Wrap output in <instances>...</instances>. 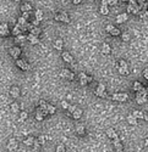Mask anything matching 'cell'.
Masks as SVG:
<instances>
[{"label":"cell","instance_id":"cell-1","mask_svg":"<svg viewBox=\"0 0 148 152\" xmlns=\"http://www.w3.org/2000/svg\"><path fill=\"white\" fill-rule=\"evenodd\" d=\"M96 95L99 97H104V99H109V95L105 93V85L104 84H98L97 90H96Z\"/></svg>","mask_w":148,"mask_h":152},{"label":"cell","instance_id":"cell-2","mask_svg":"<svg viewBox=\"0 0 148 152\" xmlns=\"http://www.w3.org/2000/svg\"><path fill=\"white\" fill-rule=\"evenodd\" d=\"M91 82H92V78H91L89 76H87V74H86V73H83V72H81V73H80V83H81L82 86L87 85V84L91 83Z\"/></svg>","mask_w":148,"mask_h":152},{"label":"cell","instance_id":"cell-3","mask_svg":"<svg viewBox=\"0 0 148 152\" xmlns=\"http://www.w3.org/2000/svg\"><path fill=\"white\" fill-rule=\"evenodd\" d=\"M111 99L114 100V101H119V102H125V101H127V99H129V95L127 94H125V93H121V94H114Z\"/></svg>","mask_w":148,"mask_h":152},{"label":"cell","instance_id":"cell-4","mask_svg":"<svg viewBox=\"0 0 148 152\" xmlns=\"http://www.w3.org/2000/svg\"><path fill=\"white\" fill-rule=\"evenodd\" d=\"M60 76H61L62 78L69 79V80H72V79L75 78V74L71 72V71H69V69H62V71L60 72Z\"/></svg>","mask_w":148,"mask_h":152},{"label":"cell","instance_id":"cell-5","mask_svg":"<svg viewBox=\"0 0 148 152\" xmlns=\"http://www.w3.org/2000/svg\"><path fill=\"white\" fill-rule=\"evenodd\" d=\"M17 146H18V144H17V140L16 139H10L9 140V142H7V150L10 152H12V151H15L16 149H17Z\"/></svg>","mask_w":148,"mask_h":152},{"label":"cell","instance_id":"cell-6","mask_svg":"<svg viewBox=\"0 0 148 152\" xmlns=\"http://www.w3.org/2000/svg\"><path fill=\"white\" fill-rule=\"evenodd\" d=\"M16 65H17V67H18V68H21L22 71H28V69H30V66H28V63H26L23 60H20V58H17V60H16Z\"/></svg>","mask_w":148,"mask_h":152},{"label":"cell","instance_id":"cell-7","mask_svg":"<svg viewBox=\"0 0 148 152\" xmlns=\"http://www.w3.org/2000/svg\"><path fill=\"white\" fill-rule=\"evenodd\" d=\"M10 34V30H9V26L7 23H1L0 25V35L2 37H6Z\"/></svg>","mask_w":148,"mask_h":152},{"label":"cell","instance_id":"cell-8","mask_svg":"<svg viewBox=\"0 0 148 152\" xmlns=\"http://www.w3.org/2000/svg\"><path fill=\"white\" fill-rule=\"evenodd\" d=\"M136 102L142 105V103H146L147 102V95H143L141 93H136Z\"/></svg>","mask_w":148,"mask_h":152},{"label":"cell","instance_id":"cell-9","mask_svg":"<svg viewBox=\"0 0 148 152\" xmlns=\"http://www.w3.org/2000/svg\"><path fill=\"white\" fill-rule=\"evenodd\" d=\"M9 52H10V55L12 56L14 58H18L20 55H21V49L17 48V46H14V48H11V49L9 50Z\"/></svg>","mask_w":148,"mask_h":152},{"label":"cell","instance_id":"cell-10","mask_svg":"<svg viewBox=\"0 0 148 152\" xmlns=\"http://www.w3.org/2000/svg\"><path fill=\"white\" fill-rule=\"evenodd\" d=\"M62 58H64V61L65 62H67V63H71L72 61H74V58H72V56H71V54L70 52H67V51H64L62 52Z\"/></svg>","mask_w":148,"mask_h":152},{"label":"cell","instance_id":"cell-11","mask_svg":"<svg viewBox=\"0 0 148 152\" xmlns=\"http://www.w3.org/2000/svg\"><path fill=\"white\" fill-rule=\"evenodd\" d=\"M127 20H129L127 14H120L116 16V22H118V23H124V22H126Z\"/></svg>","mask_w":148,"mask_h":152},{"label":"cell","instance_id":"cell-12","mask_svg":"<svg viewBox=\"0 0 148 152\" xmlns=\"http://www.w3.org/2000/svg\"><path fill=\"white\" fill-rule=\"evenodd\" d=\"M20 94H21V91H20V89H18L17 86H12V88L10 89V95L14 97V99L20 96Z\"/></svg>","mask_w":148,"mask_h":152},{"label":"cell","instance_id":"cell-13","mask_svg":"<svg viewBox=\"0 0 148 152\" xmlns=\"http://www.w3.org/2000/svg\"><path fill=\"white\" fill-rule=\"evenodd\" d=\"M27 39H28V42L31 43V44H39V39H38V37L37 35H34V34H31L30 35H27Z\"/></svg>","mask_w":148,"mask_h":152},{"label":"cell","instance_id":"cell-14","mask_svg":"<svg viewBox=\"0 0 148 152\" xmlns=\"http://www.w3.org/2000/svg\"><path fill=\"white\" fill-rule=\"evenodd\" d=\"M106 135H108L109 138L111 139V140H114V139L119 138L118 134L114 131V129H113V128H109V129H106Z\"/></svg>","mask_w":148,"mask_h":152},{"label":"cell","instance_id":"cell-15","mask_svg":"<svg viewBox=\"0 0 148 152\" xmlns=\"http://www.w3.org/2000/svg\"><path fill=\"white\" fill-rule=\"evenodd\" d=\"M113 142H114V146H115V152L116 151H122V145H121V142H120V139L116 138L113 140Z\"/></svg>","mask_w":148,"mask_h":152},{"label":"cell","instance_id":"cell-16","mask_svg":"<svg viewBox=\"0 0 148 152\" xmlns=\"http://www.w3.org/2000/svg\"><path fill=\"white\" fill-rule=\"evenodd\" d=\"M110 51H111L110 45H109V44H106V43H104L103 46H102V54H103V55H109V54H110Z\"/></svg>","mask_w":148,"mask_h":152},{"label":"cell","instance_id":"cell-17","mask_svg":"<svg viewBox=\"0 0 148 152\" xmlns=\"http://www.w3.org/2000/svg\"><path fill=\"white\" fill-rule=\"evenodd\" d=\"M59 14H60V21H61V22H64V23H70L69 16L66 15V12L61 11V12H59Z\"/></svg>","mask_w":148,"mask_h":152},{"label":"cell","instance_id":"cell-18","mask_svg":"<svg viewBox=\"0 0 148 152\" xmlns=\"http://www.w3.org/2000/svg\"><path fill=\"white\" fill-rule=\"evenodd\" d=\"M126 119H127V122L131 125H137V118H136L133 114H129Z\"/></svg>","mask_w":148,"mask_h":152},{"label":"cell","instance_id":"cell-19","mask_svg":"<svg viewBox=\"0 0 148 152\" xmlns=\"http://www.w3.org/2000/svg\"><path fill=\"white\" fill-rule=\"evenodd\" d=\"M43 118H44V116H43L42 108H41V107H38V108H37V113H36V119L41 122V121H43Z\"/></svg>","mask_w":148,"mask_h":152},{"label":"cell","instance_id":"cell-20","mask_svg":"<svg viewBox=\"0 0 148 152\" xmlns=\"http://www.w3.org/2000/svg\"><path fill=\"white\" fill-rule=\"evenodd\" d=\"M76 131L78 135H85V125L83 124H77L76 125Z\"/></svg>","mask_w":148,"mask_h":152},{"label":"cell","instance_id":"cell-21","mask_svg":"<svg viewBox=\"0 0 148 152\" xmlns=\"http://www.w3.org/2000/svg\"><path fill=\"white\" fill-rule=\"evenodd\" d=\"M81 116H82V110H81V108H76V110L72 112V117H74L75 119L81 118Z\"/></svg>","mask_w":148,"mask_h":152},{"label":"cell","instance_id":"cell-22","mask_svg":"<svg viewBox=\"0 0 148 152\" xmlns=\"http://www.w3.org/2000/svg\"><path fill=\"white\" fill-rule=\"evenodd\" d=\"M31 10H32V6L30 4H22L21 5V11L22 12H30Z\"/></svg>","mask_w":148,"mask_h":152},{"label":"cell","instance_id":"cell-23","mask_svg":"<svg viewBox=\"0 0 148 152\" xmlns=\"http://www.w3.org/2000/svg\"><path fill=\"white\" fill-rule=\"evenodd\" d=\"M99 11H100V14L104 15V16L108 15L109 14V5H100V10H99Z\"/></svg>","mask_w":148,"mask_h":152},{"label":"cell","instance_id":"cell-24","mask_svg":"<svg viewBox=\"0 0 148 152\" xmlns=\"http://www.w3.org/2000/svg\"><path fill=\"white\" fill-rule=\"evenodd\" d=\"M62 44H64V43H62L61 39H56V40L54 42V48H55L56 50H61V49H62Z\"/></svg>","mask_w":148,"mask_h":152},{"label":"cell","instance_id":"cell-25","mask_svg":"<svg viewBox=\"0 0 148 152\" xmlns=\"http://www.w3.org/2000/svg\"><path fill=\"white\" fill-rule=\"evenodd\" d=\"M132 114L137 119H138V118H140V119H143V118H145V113H143L142 111H133Z\"/></svg>","mask_w":148,"mask_h":152},{"label":"cell","instance_id":"cell-26","mask_svg":"<svg viewBox=\"0 0 148 152\" xmlns=\"http://www.w3.org/2000/svg\"><path fill=\"white\" fill-rule=\"evenodd\" d=\"M30 32H31V34H34V35H37V37H38V35L41 34V32H42V30H41V28L39 27H34V26H33L32 29H30Z\"/></svg>","mask_w":148,"mask_h":152},{"label":"cell","instance_id":"cell-27","mask_svg":"<svg viewBox=\"0 0 148 152\" xmlns=\"http://www.w3.org/2000/svg\"><path fill=\"white\" fill-rule=\"evenodd\" d=\"M34 140H36V139L33 138V136H28V138L26 139L23 142H25V145H27V146H33V144H34Z\"/></svg>","mask_w":148,"mask_h":152},{"label":"cell","instance_id":"cell-28","mask_svg":"<svg viewBox=\"0 0 148 152\" xmlns=\"http://www.w3.org/2000/svg\"><path fill=\"white\" fill-rule=\"evenodd\" d=\"M142 88H143V86H142V84L140 83V82H135V83H133V90H135L136 93L140 91Z\"/></svg>","mask_w":148,"mask_h":152},{"label":"cell","instance_id":"cell-29","mask_svg":"<svg viewBox=\"0 0 148 152\" xmlns=\"http://www.w3.org/2000/svg\"><path fill=\"white\" fill-rule=\"evenodd\" d=\"M47 110H48V112H49V114H54V113L56 112L55 106H53V105H47Z\"/></svg>","mask_w":148,"mask_h":152},{"label":"cell","instance_id":"cell-30","mask_svg":"<svg viewBox=\"0 0 148 152\" xmlns=\"http://www.w3.org/2000/svg\"><path fill=\"white\" fill-rule=\"evenodd\" d=\"M42 18H43V11H42V10H37V11H36V20H38V21L41 22Z\"/></svg>","mask_w":148,"mask_h":152},{"label":"cell","instance_id":"cell-31","mask_svg":"<svg viewBox=\"0 0 148 152\" xmlns=\"http://www.w3.org/2000/svg\"><path fill=\"white\" fill-rule=\"evenodd\" d=\"M20 110V106H18V103L17 102H14L12 105H11V111H12V113H16V112H18Z\"/></svg>","mask_w":148,"mask_h":152},{"label":"cell","instance_id":"cell-32","mask_svg":"<svg viewBox=\"0 0 148 152\" xmlns=\"http://www.w3.org/2000/svg\"><path fill=\"white\" fill-rule=\"evenodd\" d=\"M26 23H27V21H26V18H25V17H22V16H21V17H18V18H17V25L23 26V25H26Z\"/></svg>","mask_w":148,"mask_h":152},{"label":"cell","instance_id":"cell-33","mask_svg":"<svg viewBox=\"0 0 148 152\" xmlns=\"http://www.w3.org/2000/svg\"><path fill=\"white\" fill-rule=\"evenodd\" d=\"M138 16H140L141 18H147L148 17V10H141L140 14H138Z\"/></svg>","mask_w":148,"mask_h":152},{"label":"cell","instance_id":"cell-34","mask_svg":"<svg viewBox=\"0 0 148 152\" xmlns=\"http://www.w3.org/2000/svg\"><path fill=\"white\" fill-rule=\"evenodd\" d=\"M119 73H120V74H122V76H127V74H129V68L119 67Z\"/></svg>","mask_w":148,"mask_h":152},{"label":"cell","instance_id":"cell-35","mask_svg":"<svg viewBox=\"0 0 148 152\" xmlns=\"http://www.w3.org/2000/svg\"><path fill=\"white\" fill-rule=\"evenodd\" d=\"M12 34H14V35H18V34H21V29H20V26H18V25H16L15 26L14 30H12Z\"/></svg>","mask_w":148,"mask_h":152},{"label":"cell","instance_id":"cell-36","mask_svg":"<svg viewBox=\"0 0 148 152\" xmlns=\"http://www.w3.org/2000/svg\"><path fill=\"white\" fill-rule=\"evenodd\" d=\"M121 39H122L124 42H129V40H130V34H129V33H122V34H121Z\"/></svg>","mask_w":148,"mask_h":152},{"label":"cell","instance_id":"cell-37","mask_svg":"<svg viewBox=\"0 0 148 152\" xmlns=\"http://www.w3.org/2000/svg\"><path fill=\"white\" fill-rule=\"evenodd\" d=\"M55 152H66V150H65V146L64 145H58L56 146V150H55Z\"/></svg>","mask_w":148,"mask_h":152},{"label":"cell","instance_id":"cell-38","mask_svg":"<svg viewBox=\"0 0 148 152\" xmlns=\"http://www.w3.org/2000/svg\"><path fill=\"white\" fill-rule=\"evenodd\" d=\"M47 102H45L44 100H39V107L42 108V110H47Z\"/></svg>","mask_w":148,"mask_h":152},{"label":"cell","instance_id":"cell-39","mask_svg":"<svg viewBox=\"0 0 148 152\" xmlns=\"http://www.w3.org/2000/svg\"><path fill=\"white\" fill-rule=\"evenodd\" d=\"M110 34H111V35H115V37H116V35H120V29L116 27H114V29L110 32Z\"/></svg>","mask_w":148,"mask_h":152},{"label":"cell","instance_id":"cell-40","mask_svg":"<svg viewBox=\"0 0 148 152\" xmlns=\"http://www.w3.org/2000/svg\"><path fill=\"white\" fill-rule=\"evenodd\" d=\"M25 39H27V37H25V35H22V34L16 35V42H23Z\"/></svg>","mask_w":148,"mask_h":152},{"label":"cell","instance_id":"cell-41","mask_svg":"<svg viewBox=\"0 0 148 152\" xmlns=\"http://www.w3.org/2000/svg\"><path fill=\"white\" fill-rule=\"evenodd\" d=\"M119 67H122V68H129L127 63H126L125 61H122V60H120V62H119Z\"/></svg>","mask_w":148,"mask_h":152},{"label":"cell","instance_id":"cell-42","mask_svg":"<svg viewBox=\"0 0 148 152\" xmlns=\"http://www.w3.org/2000/svg\"><path fill=\"white\" fill-rule=\"evenodd\" d=\"M27 116H28V114H27V112L22 111V112H21V118H20V121H25V119L27 118Z\"/></svg>","mask_w":148,"mask_h":152},{"label":"cell","instance_id":"cell-43","mask_svg":"<svg viewBox=\"0 0 148 152\" xmlns=\"http://www.w3.org/2000/svg\"><path fill=\"white\" fill-rule=\"evenodd\" d=\"M38 140V142L41 144V145H44V142H45V136H43V135H41L39 138L37 139Z\"/></svg>","mask_w":148,"mask_h":152},{"label":"cell","instance_id":"cell-44","mask_svg":"<svg viewBox=\"0 0 148 152\" xmlns=\"http://www.w3.org/2000/svg\"><path fill=\"white\" fill-rule=\"evenodd\" d=\"M113 29H114V26H113V25H108V26L105 27V30H106L108 33H110Z\"/></svg>","mask_w":148,"mask_h":152},{"label":"cell","instance_id":"cell-45","mask_svg":"<svg viewBox=\"0 0 148 152\" xmlns=\"http://www.w3.org/2000/svg\"><path fill=\"white\" fill-rule=\"evenodd\" d=\"M61 106H62V108H65V110H67L70 105H69V103H67L66 101H61Z\"/></svg>","mask_w":148,"mask_h":152},{"label":"cell","instance_id":"cell-46","mask_svg":"<svg viewBox=\"0 0 148 152\" xmlns=\"http://www.w3.org/2000/svg\"><path fill=\"white\" fill-rule=\"evenodd\" d=\"M33 146H34V149H36V150H38V149H39L41 144L38 142V140H34V144H33Z\"/></svg>","mask_w":148,"mask_h":152},{"label":"cell","instance_id":"cell-47","mask_svg":"<svg viewBox=\"0 0 148 152\" xmlns=\"http://www.w3.org/2000/svg\"><path fill=\"white\" fill-rule=\"evenodd\" d=\"M76 108H77L76 106H69V108H67V110H69V113H72Z\"/></svg>","mask_w":148,"mask_h":152},{"label":"cell","instance_id":"cell-48","mask_svg":"<svg viewBox=\"0 0 148 152\" xmlns=\"http://www.w3.org/2000/svg\"><path fill=\"white\" fill-rule=\"evenodd\" d=\"M116 4H118V0H109V6H113Z\"/></svg>","mask_w":148,"mask_h":152},{"label":"cell","instance_id":"cell-49","mask_svg":"<svg viewBox=\"0 0 148 152\" xmlns=\"http://www.w3.org/2000/svg\"><path fill=\"white\" fill-rule=\"evenodd\" d=\"M143 77L146 79H148V68H145V71H143Z\"/></svg>","mask_w":148,"mask_h":152},{"label":"cell","instance_id":"cell-50","mask_svg":"<svg viewBox=\"0 0 148 152\" xmlns=\"http://www.w3.org/2000/svg\"><path fill=\"white\" fill-rule=\"evenodd\" d=\"M22 17H25L26 20L30 18V12H22Z\"/></svg>","mask_w":148,"mask_h":152},{"label":"cell","instance_id":"cell-51","mask_svg":"<svg viewBox=\"0 0 148 152\" xmlns=\"http://www.w3.org/2000/svg\"><path fill=\"white\" fill-rule=\"evenodd\" d=\"M38 23H39V21H38V20H36V21H33V23H32V25H33L34 27H37V26H38Z\"/></svg>","mask_w":148,"mask_h":152},{"label":"cell","instance_id":"cell-52","mask_svg":"<svg viewBox=\"0 0 148 152\" xmlns=\"http://www.w3.org/2000/svg\"><path fill=\"white\" fill-rule=\"evenodd\" d=\"M137 2H138L140 5H143V4L146 2V0H137Z\"/></svg>","mask_w":148,"mask_h":152},{"label":"cell","instance_id":"cell-53","mask_svg":"<svg viewBox=\"0 0 148 152\" xmlns=\"http://www.w3.org/2000/svg\"><path fill=\"white\" fill-rule=\"evenodd\" d=\"M81 1H82V0H74V4H75V5H78Z\"/></svg>","mask_w":148,"mask_h":152},{"label":"cell","instance_id":"cell-54","mask_svg":"<svg viewBox=\"0 0 148 152\" xmlns=\"http://www.w3.org/2000/svg\"><path fill=\"white\" fill-rule=\"evenodd\" d=\"M55 20H56V21H60V14L55 15Z\"/></svg>","mask_w":148,"mask_h":152},{"label":"cell","instance_id":"cell-55","mask_svg":"<svg viewBox=\"0 0 148 152\" xmlns=\"http://www.w3.org/2000/svg\"><path fill=\"white\" fill-rule=\"evenodd\" d=\"M143 119H146V122H148V114H145V118Z\"/></svg>","mask_w":148,"mask_h":152},{"label":"cell","instance_id":"cell-56","mask_svg":"<svg viewBox=\"0 0 148 152\" xmlns=\"http://www.w3.org/2000/svg\"><path fill=\"white\" fill-rule=\"evenodd\" d=\"M145 146H146V147H148V139L145 141Z\"/></svg>","mask_w":148,"mask_h":152},{"label":"cell","instance_id":"cell-57","mask_svg":"<svg viewBox=\"0 0 148 152\" xmlns=\"http://www.w3.org/2000/svg\"><path fill=\"white\" fill-rule=\"evenodd\" d=\"M121 1H125V2H126V1H129V0H121Z\"/></svg>","mask_w":148,"mask_h":152},{"label":"cell","instance_id":"cell-58","mask_svg":"<svg viewBox=\"0 0 148 152\" xmlns=\"http://www.w3.org/2000/svg\"><path fill=\"white\" fill-rule=\"evenodd\" d=\"M116 152H122V151H116Z\"/></svg>","mask_w":148,"mask_h":152},{"label":"cell","instance_id":"cell-59","mask_svg":"<svg viewBox=\"0 0 148 152\" xmlns=\"http://www.w3.org/2000/svg\"><path fill=\"white\" fill-rule=\"evenodd\" d=\"M15 1H20V0H15Z\"/></svg>","mask_w":148,"mask_h":152},{"label":"cell","instance_id":"cell-60","mask_svg":"<svg viewBox=\"0 0 148 152\" xmlns=\"http://www.w3.org/2000/svg\"><path fill=\"white\" fill-rule=\"evenodd\" d=\"M147 83H148V79H147Z\"/></svg>","mask_w":148,"mask_h":152},{"label":"cell","instance_id":"cell-61","mask_svg":"<svg viewBox=\"0 0 148 152\" xmlns=\"http://www.w3.org/2000/svg\"><path fill=\"white\" fill-rule=\"evenodd\" d=\"M147 4H148V2H147Z\"/></svg>","mask_w":148,"mask_h":152}]
</instances>
